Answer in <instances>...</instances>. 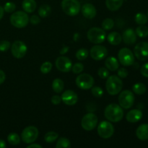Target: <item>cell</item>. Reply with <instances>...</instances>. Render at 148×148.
Here are the masks:
<instances>
[{"label":"cell","mask_w":148,"mask_h":148,"mask_svg":"<svg viewBox=\"0 0 148 148\" xmlns=\"http://www.w3.org/2000/svg\"><path fill=\"white\" fill-rule=\"evenodd\" d=\"M105 117L111 122H119L124 116V111L119 105L111 103L107 106L104 111Z\"/></svg>","instance_id":"6da1fadb"},{"label":"cell","mask_w":148,"mask_h":148,"mask_svg":"<svg viewBox=\"0 0 148 148\" xmlns=\"http://www.w3.org/2000/svg\"><path fill=\"white\" fill-rule=\"evenodd\" d=\"M106 88L108 94L115 95L119 93L123 88V82L119 77L112 75L107 78Z\"/></svg>","instance_id":"7a4b0ae2"},{"label":"cell","mask_w":148,"mask_h":148,"mask_svg":"<svg viewBox=\"0 0 148 148\" xmlns=\"http://www.w3.org/2000/svg\"><path fill=\"white\" fill-rule=\"evenodd\" d=\"M29 22V17L25 12L17 11L13 13L10 17V23L14 27L23 28L27 26Z\"/></svg>","instance_id":"3957f363"},{"label":"cell","mask_w":148,"mask_h":148,"mask_svg":"<svg viewBox=\"0 0 148 148\" xmlns=\"http://www.w3.org/2000/svg\"><path fill=\"white\" fill-rule=\"evenodd\" d=\"M88 38L91 43L95 44H99L103 43L106 38V33L105 30L99 27H92L88 32Z\"/></svg>","instance_id":"277c9868"},{"label":"cell","mask_w":148,"mask_h":148,"mask_svg":"<svg viewBox=\"0 0 148 148\" xmlns=\"http://www.w3.org/2000/svg\"><path fill=\"white\" fill-rule=\"evenodd\" d=\"M62 8L69 16H75L79 12L80 4L77 0H62Z\"/></svg>","instance_id":"5b68a950"},{"label":"cell","mask_w":148,"mask_h":148,"mask_svg":"<svg viewBox=\"0 0 148 148\" xmlns=\"http://www.w3.org/2000/svg\"><path fill=\"white\" fill-rule=\"evenodd\" d=\"M38 130L34 126H29L25 128L22 132L21 138L25 143L31 144L33 143L38 137Z\"/></svg>","instance_id":"8992f818"},{"label":"cell","mask_w":148,"mask_h":148,"mask_svg":"<svg viewBox=\"0 0 148 148\" xmlns=\"http://www.w3.org/2000/svg\"><path fill=\"white\" fill-rule=\"evenodd\" d=\"M119 106L124 109H129L131 108L134 103V94L129 90H125L121 92L119 96Z\"/></svg>","instance_id":"52a82bcc"},{"label":"cell","mask_w":148,"mask_h":148,"mask_svg":"<svg viewBox=\"0 0 148 148\" xmlns=\"http://www.w3.org/2000/svg\"><path fill=\"white\" fill-rule=\"evenodd\" d=\"M119 62L124 66H131L134 62V55L128 48H123L119 51Z\"/></svg>","instance_id":"ba28073f"},{"label":"cell","mask_w":148,"mask_h":148,"mask_svg":"<svg viewBox=\"0 0 148 148\" xmlns=\"http://www.w3.org/2000/svg\"><path fill=\"white\" fill-rule=\"evenodd\" d=\"M76 85L82 90H89L93 86L94 79L89 74H80L76 79Z\"/></svg>","instance_id":"9c48e42d"},{"label":"cell","mask_w":148,"mask_h":148,"mask_svg":"<svg viewBox=\"0 0 148 148\" xmlns=\"http://www.w3.org/2000/svg\"><path fill=\"white\" fill-rule=\"evenodd\" d=\"M98 124V117L92 113L85 114L82 119L81 125L82 127L86 131H91L96 127Z\"/></svg>","instance_id":"30bf717a"},{"label":"cell","mask_w":148,"mask_h":148,"mask_svg":"<svg viewBox=\"0 0 148 148\" xmlns=\"http://www.w3.org/2000/svg\"><path fill=\"white\" fill-rule=\"evenodd\" d=\"M98 133L101 137L108 139L112 137L114 133V128L112 124L108 121H102L98 127Z\"/></svg>","instance_id":"8fae6325"},{"label":"cell","mask_w":148,"mask_h":148,"mask_svg":"<svg viewBox=\"0 0 148 148\" xmlns=\"http://www.w3.org/2000/svg\"><path fill=\"white\" fill-rule=\"evenodd\" d=\"M27 48L25 43L20 40H17L14 41L12 44L11 46V51L12 53L13 56L17 59H21L25 56L27 53Z\"/></svg>","instance_id":"7c38bea8"},{"label":"cell","mask_w":148,"mask_h":148,"mask_svg":"<svg viewBox=\"0 0 148 148\" xmlns=\"http://www.w3.org/2000/svg\"><path fill=\"white\" fill-rule=\"evenodd\" d=\"M134 56L140 61H146L148 59V43L140 42L135 46L134 49Z\"/></svg>","instance_id":"4fadbf2b"},{"label":"cell","mask_w":148,"mask_h":148,"mask_svg":"<svg viewBox=\"0 0 148 148\" xmlns=\"http://www.w3.org/2000/svg\"><path fill=\"white\" fill-rule=\"evenodd\" d=\"M90 56L94 60L100 61L106 57L108 55V50L106 48L101 45H96L90 49Z\"/></svg>","instance_id":"5bb4252c"},{"label":"cell","mask_w":148,"mask_h":148,"mask_svg":"<svg viewBox=\"0 0 148 148\" xmlns=\"http://www.w3.org/2000/svg\"><path fill=\"white\" fill-rule=\"evenodd\" d=\"M56 66L62 72H68L72 70V63L70 59L66 56H59L56 60Z\"/></svg>","instance_id":"9a60e30c"},{"label":"cell","mask_w":148,"mask_h":148,"mask_svg":"<svg viewBox=\"0 0 148 148\" xmlns=\"http://www.w3.org/2000/svg\"><path fill=\"white\" fill-rule=\"evenodd\" d=\"M62 101H63L64 103L68 106H73L77 103L78 101V96L75 92L71 90H65L62 93Z\"/></svg>","instance_id":"2e32d148"},{"label":"cell","mask_w":148,"mask_h":148,"mask_svg":"<svg viewBox=\"0 0 148 148\" xmlns=\"http://www.w3.org/2000/svg\"><path fill=\"white\" fill-rule=\"evenodd\" d=\"M82 13L84 17L87 19H92L96 16L97 11L95 6L92 4L87 3L82 7Z\"/></svg>","instance_id":"e0dca14e"},{"label":"cell","mask_w":148,"mask_h":148,"mask_svg":"<svg viewBox=\"0 0 148 148\" xmlns=\"http://www.w3.org/2000/svg\"><path fill=\"white\" fill-rule=\"evenodd\" d=\"M122 39L126 44L132 45L137 40V34H136L135 31L132 29H127L123 33Z\"/></svg>","instance_id":"ac0fdd59"},{"label":"cell","mask_w":148,"mask_h":148,"mask_svg":"<svg viewBox=\"0 0 148 148\" xmlns=\"http://www.w3.org/2000/svg\"><path fill=\"white\" fill-rule=\"evenodd\" d=\"M142 118H143V112L139 109H133L129 111L126 116L127 121L131 123L137 122L140 121Z\"/></svg>","instance_id":"d6986e66"},{"label":"cell","mask_w":148,"mask_h":148,"mask_svg":"<svg viewBox=\"0 0 148 148\" xmlns=\"http://www.w3.org/2000/svg\"><path fill=\"white\" fill-rule=\"evenodd\" d=\"M136 135L140 140H148V124H143L139 126L136 130Z\"/></svg>","instance_id":"ffe728a7"},{"label":"cell","mask_w":148,"mask_h":148,"mask_svg":"<svg viewBox=\"0 0 148 148\" xmlns=\"http://www.w3.org/2000/svg\"><path fill=\"white\" fill-rule=\"evenodd\" d=\"M105 65L107 69L110 71H116L119 69V62L115 57L110 56L106 59L105 62Z\"/></svg>","instance_id":"44dd1931"},{"label":"cell","mask_w":148,"mask_h":148,"mask_svg":"<svg viewBox=\"0 0 148 148\" xmlns=\"http://www.w3.org/2000/svg\"><path fill=\"white\" fill-rule=\"evenodd\" d=\"M24 11L27 13H32L36 10L37 4L35 0H24L22 4Z\"/></svg>","instance_id":"7402d4cb"},{"label":"cell","mask_w":148,"mask_h":148,"mask_svg":"<svg viewBox=\"0 0 148 148\" xmlns=\"http://www.w3.org/2000/svg\"><path fill=\"white\" fill-rule=\"evenodd\" d=\"M124 0H106L107 8L111 11H116L122 6Z\"/></svg>","instance_id":"603a6c76"},{"label":"cell","mask_w":148,"mask_h":148,"mask_svg":"<svg viewBox=\"0 0 148 148\" xmlns=\"http://www.w3.org/2000/svg\"><path fill=\"white\" fill-rule=\"evenodd\" d=\"M107 40L111 45H119L121 42L122 37L120 35V33L117 32H111L108 34L107 37Z\"/></svg>","instance_id":"cb8c5ba5"},{"label":"cell","mask_w":148,"mask_h":148,"mask_svg":"<svg viewBox=\"0 0 148 148\" xmlns=\"http://www.w3.org/2000/svg\"><path fill=\"white\" fill-rule=\"evenodd\" d=\"M64 82L59 78H56L52 82V88L53 91L57 93H60L62 92L64 89Z\"/></svg>","instance_id":"d4e9b609"},{"label":"cell","mask_w":148,"mask_h":148,"mask_svg":"<svg viewBox=\"0 0 148 148\" xmlns=\"http://www.w3.org/2000/svg\"><path fill=\"white\" fill-rule=\"evenodd\" d=\"M132 90L137 95H143L147 90V87L142 82H138L133 85Z\"/></svg>","instance_id":"484cf974"},{"label":"cell","mask_w":148,"mask_h":148,"mask_svg":"<svg viewBox=\"0 0 148 148\" xmlns=\"http://www.w3.org/2000/svg\"><path fill=\"white\" fill-rule=\"evenodd\" d=\"M51 12V8L49 4H42L38 10V14L41 17H46Z\"/></svg>","instance_id":"4316f807"},{"label":"cell","mask_w":148,"mask_h":148,"mask_svg":"<svg viewBox=\"0 0 148 148\" xmlns=\"http://www.w3.org/2000/svg\"><path fill=\"white\" fill-rule=\"evenodd\" d=\"M7 141L10 145H17L20 143V137L16 133H11L7 137Z\"/></svg>","instance_id":"83f0119b"},{"label":"cell","mask_w":148,"mask_h":148,"mask_svg":"<svg viewBox=\"0 0 148 148\" xmlns=\"http://www.w3.org/2000/svg\"><path fill=\"white\" fill-rule=\"evenodd\" d=\"M59 137V134L55 132H49L44 136V140L47 143H53Z\"/></svg>","instance_id":"f1b7e54d"},{"label":"cell","mask_w":148,"mask_h":148,"mask_svg":"<svg viewBox=\"0 0 148 148\" xmlns=\"http://www.w3.org/2000/svg\"><path fill=\"white\" fill-rule=\"evenodd\" d=\"M135 33L137 36L140 38H145L148 36V27L145 25H140L136 29Z\"/></svg>","instance_id":"f546056e"},{"label":"cell","mask_w":148,"mask_h":148,"mask_svg":"<svg viewBox=\"0 0 148 148\" xmlns=\"http://www.w3.org/2000/svg\"><path fill=\"white\" fill-rule=\"evenodd\" d=\"M135 22L138 25H143L146 24L147 23V17L144 14V13H137L134 17Z\"/></svg>","instance_id":"4dcf8cb0"},{"label":"cell","mask_w":148,"mask_h":148,"mask_svg":"<svg viewBox=\"0 0 148 148\" xmlns=\"http://www.w3.org/2000/svg\"><path fill=\"white\" fill-rule=\"evenodd\" d=\"M71 147L70 141L65 137H61L56 143V148H69Z\"/></svg>","instance_id":"1f68e13d"},{"label":"cell","mask_w":148,"mask_h":148,"mask_svg":"<svg viewBox=\"0 0 148 148\" xmlns=\"http://www.w3.org/2000/svg\"><path fill=\"white\" fill-rule=\"evenodd\" d=\"M88 51L86 49H80L77 51L76 57L78 60L83 61L88 56Z\"/></svg>","instance_id":"d6a6232c"},{"label":"cell","mask_w":148,"mask_h":148,"mask_svg":"<svg viewBox=\"0 0 148 148\" xmlns=\"http://www.w3.org/2000/svg\"><path fill=\"white\" fill-rule=\"evenodd\" d=\"M114 21L111 18H106L103 21L102 23V27L104 30H111L114 27Z\"/></svg>","instance_id":"836d02e7"},{"label":"cell","mask_w":148,"mask_h":148,"mask_svg":"<svg viewBox=\"0 0 148 148\" xmlns=\"http://www.w3.org/2000/svg\"><path fill=\"white\" fill-rule=\"evenodd\" d=\"M52 69V64L49 62H46L40 66V72L43 74H48Z\"/></svg>","instance_id":"e575fe53"},{"label":"cell","mask_w":148,"mask_h":148,"mask_svg":"<svg viewBox=\"0 0 148 148\" xmlns=\"http://www.w3.org/2000/svg\"><path fill=\"white\" fill-rule=\"evenodd\" d=\"M98 75L101 79H107L109 77V71L107 68L101 67L98 69Z\"/></svg>","instance_id":"d590c367"},{"label":"cell","mask_w":148,"mask_h":148,"mask_svg":"<svg viewBox=\"0 0 148 148\" xmlns=\"http://www.w3.org/2000/svg\"><path fill=\"white\" fill-rule=\"evenodd\" d=\"M84 65L82 63H76L72 65V70L74 74H79L83 71Z\"/></svg>","instance_id":"8d00e7d4"},{"label":"cell","mask_w":148,"mask_h":148,"mask_svg":"<svg viewBox=\"0 0 148 148\" xmlns=\"http://www.w3.org/2000/svg\"><path fill=\"white\" fill-rule=\"evenodd\" d=\"M91 92H92V95L96 98H101L103 94V89L100 87H94L91 89Z\"/></svg>","instance_id":"74e56055"},{"label":"cell","mask_w":148,"mask_h":148,"mask_svg":"<svg viewBox=\"0 0 148 148\" xmlns=\"http://www.w3.org/2000/svg\"><path fill=\"white\" fill-rule=\"evenodd\" d=\"M16 9V5L13 2H7L5 4H4V10L7 12L10 13V12H13Z\"/></svg>","instance_id":"f35d334b"},{"label":"cell","mask_w":148,"mask_h":148,"mask_svg":"<svg viewBox=\"0 0 148 148\" xmlns=\"http://www.w3.org/2000/svg\"><path fill=\"white\" fill-rule=\"evenodd\" d=\"M11 43L7 40H1L0 41V51H7L10 49Z\"/></svg>","instance_id":"ab89813d"},{"label":"cell","mask_w":148,"mask_h":148,"mask_svg":"<svg viewBox=\"0 0 148 148\" xmlns=\"http://www.w3.org/2000/svg\"><path fill=\"white\" fill-rule=\"evenodd\" d=\"M118 76L120 78H126L128 76V71L125 68H120L118 71Z\"/></svg>","instance_id":"60d3db41"},{"label":"cell","mask_w":148,"mask_h":148,"mask_svg":"<svg viewBox=\"0 0 148 148\" xmlns=\"http://www.w3.org/2000/svg\"><path fill=\"white\" fill-rule=\"evenodd\" d=\"M140 72L143 76L145 77H148V63L145 64L144 65L142 66Z\"/></svg>","instance_id":"b9f144b4"},{"label":"cell","mask_w":148,"mask_h":148,"mask_svg":"<svg viewBox=\"0 0 148 148\" xmlns=\"http://www.w3.org/2000/svg\"><path fill=\"white\" fill-rule=\"evenodd\" d=\"M51 101L52 103L54 104V105H58V104L60 103L61 101H62V98H61L60 96H59V95H53V96H52V98H51Z\"/></svg>","instance_id":"7bdbcfd3"},{"label":"cell","mask_w":148,"mask_h":148,"mask_svg":"<svg viewBox=\"0 0 148 148\" xmlns=\"http://www.w3.org/2000/svg\"><path fill=\"white\" fill-rule=\"evenodd\" d=\"M30 23H31V24L37 25L40 23V18H39L38 16L33 15V16H31V17H30Z\"/></svg>","instance_id":"ee69618b"},{"label":"cell","mask_w":148,"mask_h":148,"mask_svg":"<svg viewBox=\"0 0 148 148\" xmlns=\"http://www.w3.org/2000/svg\"><path fill=\"white\" fill-rule=\"evenodd\" d=\"M5 78H6L5 73H4L2 70H1V69H0V85H1V84H2L3 82H4V80H5Z\"/></svg>","instance_id":"f6af8a7d"},{"label":"cell","mask_w":148,"mask_h":148,"mask_svg":"<svg viewBox=\"0 0 148 148\" xmlns=\"http://www.w3.org/2000/svg\"><path fill=\"white\" fill-rule=\"evenodd\" d=\"M31 147H37V148H42V146L38 144H32L30 145L27 147V148H31Z\"/></svg>","instance_id":"bcb514c9"},{"label":"cell","mask_w":148,"mask_h":148,"mask_svg":"<svg viewBox=\"0 0 148 148\" xmlns=\"http://www.w3.org/2000/svg\"><path fill=\"white\" fill-rule=\"evenodd\" d=\"M68 51H69V47H64L62 49V51H60V53L61 54H64Z\"/></svg>","instance_id":"7dc6e473"},{"label":"cell","mask_w":148,"mask_h":148,"mask_svg":"<svg viewBox=\"0 0 148 148\" xmlns=\"http://www.w3.org/2000/svg\"><path fill=\"white\" fill-rule=\"evenodd\" d=\"M4 8H3L1 6H0V20L3 17V15H4Z\"/></svg>","instance_id":"c3c4849f"},{"label":"cell","mask_w":148,"mask_h":148,"mask_svg":"<svg viewBox=\"0 0 148 148\" xmlns=\"http://www.w3.org/2000/svg\"><path fill=\"white\" fill-rule=\"evenodd\" d=\"M6 147V143L4 140H0V148Z\"/></svg>","instance_id":"681fc988"},{"label":"cell","mask_w":148,"mask_h":148,"mask_svg":"<svg viewBox=\"0 0 148 148\" xmlns=\"http://www.w3.org/2000/svg\"><path fill=\"white\" fill-rule=\"evenodd\" d=\"M147 16H148V12H147Z\"/></svg>","instance_id":"f907efd6"}]
</instances>
